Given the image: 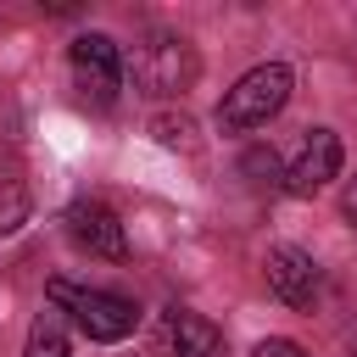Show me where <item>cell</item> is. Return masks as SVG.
<instances>
[{
	"instance_id": "8fae6325",
	"label": "cell",
	"mask_w": 357,
	"mask_h": 357,
	"mask_svg": "<svg viewBox=\"0 0 357 357\" xmlns=\"http://www.w3.org/2000/svg\"><path fill=\"white\" fill-rule=\"evenodd\" d=\"M251 357H307V351H301L296 340H262V346H257Z\"/></svg>"
},
{
	"instance_id": "52a82bcc",
	"label": "cell",
	"mask_w": 357,
	"mask_h": 357,
	"mask_svg": "<svg viewBox=\"0 0 357 357\" xmlns=\"http://www.w3.org/2000/svg\"><path fill=\"white\" fill-rule=\"evenodd\" d=\"M67 234L89 257H106V262H123L128 257V234H123V223H117V212L106 201H73L67 206Z\"/></svg>"
},
{
	"instance_id": "6da1fadb",
	"label": "cell",
	"mask_w": 357,
	"mask_h": 357,
	"mask_svg": "<svg viewBox=\"0 0 357 357\" xmlns=\"http://www.w3.org/2000/svg\"><path fill=\"white\" fill-rule=\"evenodd\" d=\"M290 89H296V73L284 61H262V67L240 73L234 89H223V100H218V128L223 134H251V128L273 123L284 112Z\"/></svg>"
},
{
	"instance_id": "8992f818",
	"label": "cell",
	"mask_w": 357,
	"mask_h": 357,
	"mask_svg": "<svg viewBox=\"0 0 357 357\" xmlns=\"http://www.w3.org/2000/svg\"><path fill=\"white\" fill-rule=\"evenodd\" d=\"M262 279H268V290L284 301V307H312L318 301V290H324V273H318V262L301 251V245H273L268 251V262H262Z\"/></svg>"
},
{
	"instance_id": "5b68a950",
	"label": "cell",
	"mask_w": 357,
	"mask_h": 357,
	"mask_svg": "<svg viewBox=\"0 0 357 357\" xmlns=\"http://www.w3.org/2000/svg\"><path fill=\"white\" fill-rule=\"evenodd\" d=\"M340 162H346L340 134H335V128H307L301 151H296L290 167H284V195H312V190H324V184L340 173Z\"/></svg>"
},
{
	"instance_id": "ba28073f",
	"label": "cell",
	"mask_w": 357,
	"mask_h": 357,
	"mask_svg": "<svg viewBox=\"0 0 357 357\" xmlns=\"http://www.w3.org/2000/svg\"><path fill=\"white\" fill-rule=\"evenodd\" d=\"M173 351L178 357H229V340L201 312H173Z\"/></svg>"
},
{
	"instance_id": "7a4b0ae2",
	"label": "cell",
	"mask_w": 357,
	"mask_h": 357,
	"mask_svg": "<svg viewBox=\"0 0 357 357\" xmlns=\"http://www.w3.org/2000/svg\"><path fill=\"white\" fill-rule=\"evenodd\" d=\"M50 301L89 335V340H128L139 329V307L117 290H95V284H73V279H50Z\"/></svg>"
},
{
	"instance_id": "4fadbf2b",
	"label": "cell",
	"mask_w": 357,
	"mask_h": 357,
	"mask_svg": "<svg viewBox=\"0 0 357 357\" xmlns=\"http://www.w3.org/2000/svg\"><path fill=\"white\" fill-rule=\"evenodd\" d=\"M351 357H357V351H351Z\"/></svg>"
},
{
	"instance_id": "7c38bea8",
	"label": "cell",
	"mask_w": 357,
	"mask_h": 357,
	"mask_svg": "<svg viewBox=\"0 0 357 357\" xmlns=\"http://www.w3.org/2000/svg\"><path fill=\"white\" fill-rule=\"evenodd\" d=\"M340 218L357 229V178H346V190H340Z\"/></svg>"
},
{
	"instance_id": "9c48e42d",
	"label": "cell",
	"mask_w": 357,
	"mask_h": 357,
	"mask_svg": "<svg viewBox=\"0 0 357 357\" xmlns=\"http://www.w3.org/2000/svg\"><path fill=\"white\" fill-rule=\"evenodd\" d=\"M22 357H73V351H67V335H61V318H56V312H39V318H33Z\"/></svg>"
},
{
	"instance_id": "30bf717a",
	"label": "cell",
	"mask_w": 357,
	"mask_h": 357,
	"mask_svg": "<svg viewBox=\"0 0 357 357\" xmlns=\"http://www.w3.org/2000/svg\"><path fill=\"white\" fill-rule=\"evenodd\" d=\"M22 218H28V195L22 190H6V201H0V234L22 229Z\"/></svg>"
},
{
	"instance_id": "277c9868",
	"label": "cell",
	"mask_w": 357,
	"mask_h": 357,
	"mask_svg": "<svg viewBox=\"0 0 357 357\" xmlns=\"http://www.w3.org/2000/svg\"><path fill=\"white\" fill-rule=\"evenodd\" d=\"M67 67H73V84L89 106H112L117 89H123V56L106 33H78L73 50H67Z\"/></svg>"
},
{
	"instance_id": "3957f363",
	"label": "cell",
	"mask_w": 357,
	"mask_h": 357,
	"mask_svg": "<svg viewBox=\"0 0 357 357\" xmlns=\"http://www.w3.org/2000/svg\"><path fill=\"white\" fill-rule=\"evenodd\" d=\"M195 73H201V56H195V45H190L184 33H151V39L134 50V84H139L145 95H156V100L184 95V89L195 84Z\"/></svg>"
}]
</instances>
